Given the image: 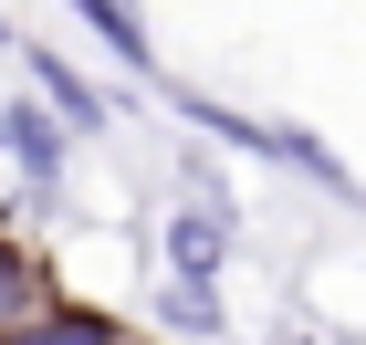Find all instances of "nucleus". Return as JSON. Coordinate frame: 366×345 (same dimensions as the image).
<instances>
[{
	"mask_svg": "<svg viewBox=\"0 0 366 345\" xmlns=\"http://www.w3.org/2000/svg\"><path fill=\"white\" fill-rule=\"evenodd\" d=\"M0 345H137V324L105 314V304H63V293H42L21 324H0Z\"/></svg>",
	"mask_w": 366,
	"mask_h": 345,
	"instance_id": "nucleus-4",
	"label": "nucleus"
},
{
	"mask_svg": "<svg viewBox=\"0 0 366 345\" xmlns=\"http://www.w3.org/2000/svg\"><path fill=\"white\" fill-rule=\"evenodd\" d=\"M63 11H74V21H84L94 42L126 63V74H147V84H157V42H147V11H137V0H63Z\"/></svg>",
	"mask_w": 366,
	"mask_h": 345,
	"instance_id": "nucleus-6",
	"label": "nucleus"
},
{
	"mask_svg": "<svg viewBox=\"0 0 366 345\" xmlns=\"http://www.w3.org/2000/svg\"><path fill=\"white\" fill-rule=\"evenodd\" d=\"M0 157L21 168V189H63L74 136H63V115L42 105V94H0Z\"/></svg>",
	"mask_w": 366,
	"mask_h": 345,
	"instance_id": "nucleus-2",
	"label": "nucleus"
},
{
	"mask_svg": "<svg viewBox=\"0 0 366 345\" xmlns=\"http://www.w3.org/2000/svg\"><path fill=\"white\" fill-rule=\"evenodd\" d=\"M21 63H31V94H42V105L63 115V136H74V146H84V136H105V126H115L105 84H94V74H74V63H63V42H31Z\"/></svg>",
	"mask_w": 366,
	"mask_h": 345,
	"instance_id": "nucleus-3",
	"label": "nucleus"
},
{
	"mask_svg": "<svg viewBox=\"0 0 366 345\" xmlns=\"http://www.w3.org/2000/svg\"><path fill=\"white\" fill-rule=\"evenodd\" d=\"M157 251H168V272L220 283L230 251H241V209H230V189H189V199L168 209V230H157Z\"/></svg>",
	"mask_w": 366,
	"mask_h": 345,
	"instance_id": "nucleus-1",
	"label": "nucleus"
},
{
	"mask_svg": "<svg viewBox=\"0 0 366 345\" xmlns=\"http://www.w3.org/2000/svg\"><path fill=\"white\" fill-rule=\"evenodd\" d=\"M168 105L189 115L199 136H230V146H252V157H272V126H262V115H241V105H220V94H199V84H168Z\"/></svg>",
	"mask_w": 366,
	"mask_h": 345,
	"instance_id": "nucleus-7",
	"label": "nucleus"
},
{
	"mask_svg": "<svg viewBox=\"0 0 366 345\" xmlns=\"http://www.w3.org/2000/svg\"><path fill=\"white\" fill-rule=\"evenodd\" d=\"M11 42H21V31H11V0H0V53H11Z\"/></svg>",
	"mask_w": 366,
	"mask_h": 345,
	"instance_id": "nucleus-10",
	"label": "nucleus"
},
{
	"mask_svg": "<svg viewBox=\"0 0 366 345\" xmlns=\"http://www.w3.org/2000/svg\"><path fill=\"white\" fill-rule=\"evenodd\" d=\"M147 324H168V335L220 345V335H230V304H220V283H199V272H168V283L147 293Z\"/></svg>",
	"mask_w": 366,
	"mask_h": 345,
	"instance_id": "nucleus-5",
	"label": "nucleus"
},
{
	"mask_svg": "<svg viewBox=\"0 0 366 345\" xmlns=\"http://www.w3.org/2000/svg\"><path fill=\"white\" fill-rule=\"evenodd\" d=\"M42 293H53V272H42V251H31L21 230L0 220V324H21L31 304H42Z\"/></svg>",
	"mask_w": 366,
	"mask_h": 345,
	"instance_id": "nucleus-8",
	"label": "nucleus"
},
{
	"mask_svg": "<svg viewBox=\"0 0 366 345\" xmlns=\"http://www.w3.org/2000/svg\"><path fill=\"white\" fill-rule=\"evenodd\" d=\"M272 345H325V335H314V324H282V335H272Z\"/></svg>",
	"mask_w": 366,
	"mask_h": 345,
	"instance_id": "nucleus-9",
	"label": "nucleus"
}]
</instances>
